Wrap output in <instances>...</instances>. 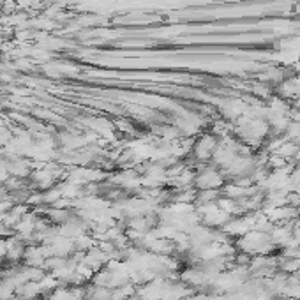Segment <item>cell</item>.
<instances>
[{
  "instance_id": "obj_1",
  "label": "cell",
  "mask_w": 300,
  "mask_h": 300,
  "mask_svg": "<svg viewBox=\"0 0 300 300\" xmlns=\"http://www.w3.org/2000/svg\"><path fill=\"white\" fill-rule=\"evenodd\" d=\"M219 138L212 133H203L199 136L194 138L192 141V148H191V154L189 156L192 157V161L198 164H205L212 159L214 152H216V148L219 147Z\"/></svg>"
},
{
  "instance_id": "obj_8",
  "label": "cell",
  "mask_w": 300,
  "mask_h": 300,
  "mask_svg": "<svg viewBox=\"0 0 300 300\" xmlns=\"http://www.w3.org/2000/svg\"><path fill=\"white\" fill-rule=\"evenodd\" d=\"M8 235H11V228L6 226V224L0 221V239H2V237H8Z\"/></svg>"
},
{
  "instance_id": "obj_4",
  "label": "cell",
  "mask_w": 300,
  "mask_h": 300,
  "mask_svg": "<svg viewBox=\"0 0 300 300\" xmlns=\"http://www.w3.org/2000/svg\"><path fill=\"white\" fill-rule=\"evenodd\" d=\"M41 293H43L41 284H39V282H36V281H27L25 284H22V286H18V288H16V295L23 296L25 300L37 298Z\"/></svg>"
},
{
  "instance_id": "obj_5",
  "label": "cell",
  "mask_w": 300,
  "mask_h": 300,
  "mask_svg": "<svg viewBox=\"0 0 300 300\" xmlns=\"http://www.w3.org/2000/svg\"><path fill=\"white\" fill-rule=\"evenodd\" d=\"M284 140L293 141V143L300 145V122H295V120H289L288 126L284 129Z\"/></svg>"
},
{
  "instance_id": "obj_7",
  "label": "cell",
  "mask_w": 300,
  "mask_h": 300,
  "mask_svg": "<svg viewBox=\"0 0 300 300\" xmlns=\"http://www.w3.org/2000/svg\"><path fill=\"white\" fill-rule=\"evenodd\" d=\"M11 140H13V138H11V133H9L8 129H4V127L0 126V147H2V145H8Z\"/></svg>"
},
{
  "instance_id": "obj_2",
  "label": "cell",
  "mask_w": 300,
  "mask_h": 300,
  "mask_svg": "<svg viewBox=\"0 0 300 300\" xmlns=\"http://www.w3.org/2000/svg\"><path fill=\"white\" fill-rule=\"evenodd\" d=\"M224 184H226V177L214 164H210V166L202 164L199 171L194 175V187L198 191H203V189H217L219 191Z\"/></svg>"
},
{
  "instance_id": "obj_3",
  "label": "cell",
  "mask_w": 300,
  "mask_h": 300,
  "mask_svg": "<svg viewBox=\"0 0 300 300\" xmlns=\"http://www.w3.org/2000/svg\"><path fill=\"white\" fill-rule=\"evenodd\" d=\"M23 260H25L27 267H43L44 265V256L43 253V247H37V246H29L25 247V254H23Z\"/></svg>"
},
{
  "instance_id": "obj_6",
  "label": "cell",
  "mask_w": 300,
  "mask_h": 300,
  "mask_svg": "<svg viewBox=\"0 0 300 300\" xmlns=\"http://www.w3.org/2000/svg\"><path fill=\"white\" fill-rule=\"evenodd\" d=\"M48 217H50L53 223L57 224H64L65 221L69 219V214L65 209H57V207H53V209L48 210Z\"/></svg>"
}]
</instances>
